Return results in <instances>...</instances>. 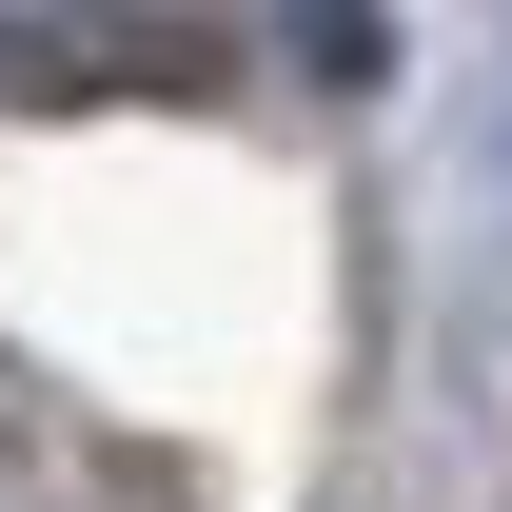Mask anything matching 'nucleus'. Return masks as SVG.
Instances as JSON below:
<instances>
[{
	"mask_svg": "<svg viewBox=\"0 0 512 512\" xmlns=\"http://www.w3.org/2000/svg\"><path fill=\"white\" fill-rule=\"evenodd\" d=\"M296 40H316L335 79H375V20H355V0H296Z\"/></svg>",
	"mask_w": 512,
	"mask_h": 512,
	"instance_id": "f257e3e1",
	"label": "nucleus"
}]
</instances>
